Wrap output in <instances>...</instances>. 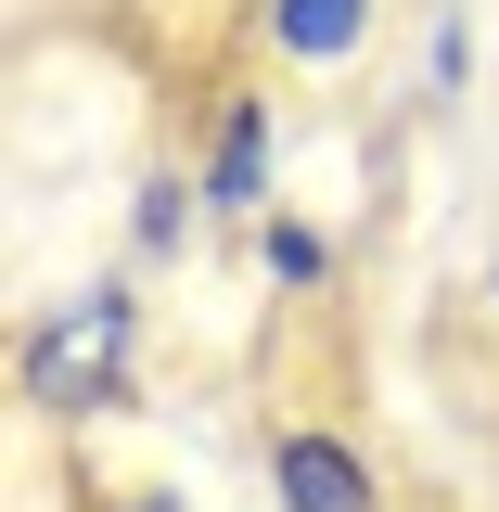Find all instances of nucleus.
<instances>
[{"mask_svg":"<svg viewBox=\"0 0 499 512\" xmlns=\"http://www.w3.org/2000/svg\"><path fill=\"white\" fill-rule=\"evenodd\" d=\"M128 359H141V295H128V269H103L90 295H64L39 333H26V410H52V423H103L128 410Z\"/></svg>","mask_w":499,"mask_h":512,"instance_id":"1","label":"nucleus"},{"mask_svg":"<svg viewBox=\"0 0 499 512\" xmlns=\"http://www.w3.org/2000/svg\"><path fill=\"white\" fill-rule=\"evenodd\" d=\"M269 500H282V512H384V474H372L359 436L282 423V436H269Z\"/></svg>","mask_w":499,"mask_h":512,"instance_id":"2","label":"nucleus"},{"mask_svg":"<svg viewBox=\"0 0 499 512\" xmlns=\"http://www.w3.org/2000/svg\"><path fill=\"white\" fill-rule=\"evenodd\" d=\"M269 167H282V116H269L256 90H231L218 128H205V167H192L205 218H269Z\"/></svg>","mask_w":499,"mask_h":512,"instance_id":"3","label":"nucleus"},{"mask_svg":"<svg viewBox=\"0 0 499 512\" xmlns=\"http://www.w3.org/2000/svg\"><path fill=\"white\" fill-rule=\"evenodd\" d=\"M372 26H384V0H256L269 64H308V77H346L372 52Z\"/></svg>","mask_w":499,"mask_h":512,"instance_id":"4","label":"nucleus"},{"mask_svg":"<svg viewBox=\"0 0 499 512\" xmlns=\"http://www.w3.org/2000/svg\"><path fill=\"white\" fill-rule=\"evenodd\" d=\"M256 282H269V295H320V282H333V231L295 218V205H269V218H256Z\"/></svg>","mask_w":499,"mask_h":512,"instance_id":"5","label":"nucleus"},{"mask_svg":"<svg viewBox=\"0 0 499 512\" xmlns=\"http://www.w3.org/2000/svg\"><path fill=\"white\" fill-rule=\"evenodd\" d=\"M192 231H205V192H192L180 167H154V180L128 192V244H141V256H180Z\"/></svg>","mask_w":499,"mask_h":512,"instance_id":"6","label":"nucleus"},{"mask_svg":"<svg viewBox=\"0 0 499 512\" xmlns=\"http://www.w3.org/2000/svg\"><path fill=\"white\" fill-rule=\"evenodd\" d=\"M423 90H436V103H461V90H474V26H461V13H436V26H423Z\"/></svg>","mask_w":499,"mask_h":512,"instance_id":"7","label":"nucleus"},{"mask_svg":"<svg viewBox=\"0 0 499 512\" xmlns=\"http://www.w3.org/2000/svg\"><path fill=\"white\" fill-rule=\"evenodd\" d=\"M103 512H192L180 487H141V500H103Z\"/></svg>","mask_w":499,"mask_h":512,"instance_id":"8","label":"nucleus"},{"mask_svg":"<svg viewBox=\"0 0 499 512\" xmlns=\"http://www.w3.org/2000/svg\"><path fill=\"white\" fill-rule=\"evenodd\" d=\"M487 320H499V256H487Z\"/></svg>","mask_w":499,"mask_h":512,"instance_id":"9","label":"nucleus"}]
</instances>
